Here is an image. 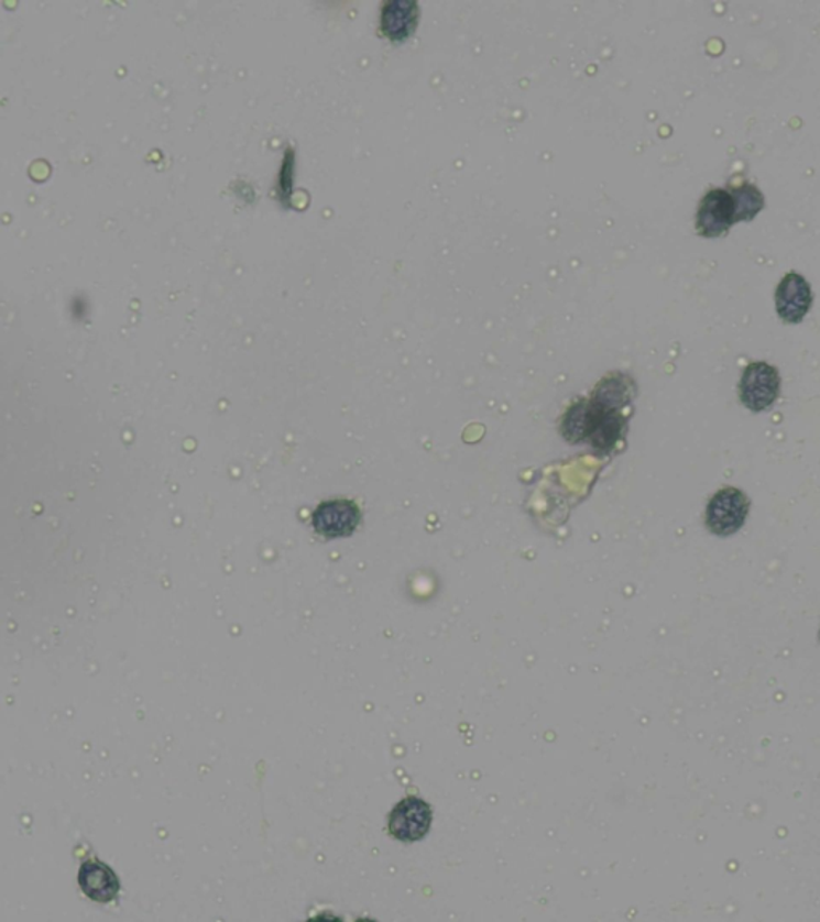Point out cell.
<instances>
[{
    "instance_id": "cell-1",
    "label": "cell",
    "mask_w": 820,
    "mask_h": 922,
    "mask_svg": "<svg viewBox=\"0 0 820 922\" xmlns=\"http://www.w3.org/2000/svg\"><path fill=\"white\" fill-rule=\"evenodd\" d=\"M750 506L752 502L741 489L731 485L720 489L707 503V530L721 538L737 534L747 523Z\"/></svg>"
},
{
    "instance_id": "cell-2",
    "label": "cell",
    "mask_w": 820,
    "mask_h": 922,
    "mask_svg": "<svg viewBox=\"0 0 820 922\" xmlns=\"http://www.w3.org/2000/svg\"><path fill=\"white\" fill-rule=\"evenodd\" d=\"M780 388L783 378L777 367L765 361L750 362L739 382V397L742 406L747 407L753 414H762L777 403Z\"/></svg>"
},
{
    "instance_id": "cell-3",
    "label": "cell",
    "mask_w": 820,
    "mask_h": 922,
    "mask_svg": "<svg viewBox=\"0 0 820 922\" xmlns=\"http://www.w3.org/2000/svg\"><path fill=\"white\" fill-rule=\"evenodd\" d=\"M735 224L734 200L731 191L710 189L700 200L696 215V230L702 238H721Z\"/></svg>"
},
{
    "instance_id": "cell-4",
    "label": "cell",
    "mask_w": 820,
    "mask_h": 922,
    "mask_svg": "<svg viewBox=\"0 0 820 922\" xmlns=\"http://www.w3.org/2000/svg\"><path fill=\"white\" fill-rule=\"evenodd\" d=\"M433 812L428 802L420 798H406L390 814V833L403 843L424 839L431 828Z\"/></svg>"
},
{
    "instance_id": "cell-5",
    "label": "cell",
    "mask_w": 820,
    "mask_h": 922,
    "mask_svg": "<svg viewBox=\"0 0 820 922\" xmlns=\"http://www.w3.org/2000/svg\"><path fill=\"white\" fill-rule=\"evenodd\" d=\"M361 513L351 500H329L313 513L316 533L326 538L348 537L357 530Z\"/></svg>"
},
{
    "instance_id": "cell-6",
    "label": "cell",
    "mask_w": 820,
    "mask_h": 922,
    "mask_svg": "<svg viewBox=\"0 0 820 922\" xmlns=\"http://www.w3.org/2000/svg\"><path fill=\"white\" fill-rule=\"evenodd\" d=\"M812 306V290L801 274L787 273L780 279L776 290L777 316L785 323H798L808 315Z\"/></svg>"
},
{
    "instance_id": "cell-7",
    "label": "cell",
    "mask_w": 820,
    "mask_h": 922,
    "mask_svg": "<svg viewBox=\"0 0 820 922\" xmlns=\"http://www.w3.org/2000/svg\"><path fill=\"white\" fill-rule=\"evenodd\" d=\"M420 20L415 0H385L380 10V30L390 41L403 42L414 34Z\"/></svg>"
},
{
    "instance_id": "cell-8",
    "label": "cell",
    "mask_w": 820,
    "mask_h": 922,
    "mask_svg": "<svg viewBox=\"0 0 820 922\" xmlns=\"http://www.w3.org/2000/svg\"><path fill=\"white\" fill-rule=\"evenodd\" d=\"M79 887L95 902L108 903L118 897L119 879L112 869L101 861H86L77 876Z\"/></svg>"
},
{
    "instance_id": "cell-9",
    "label": "cell",
    "mask_w": 820,
    "mask_h": 922,
    "mask_svg": "<svg viewBox=\"0 0 820 922\" xmlns=\"http://www.w3.org/2000/svg\"><path fill=\"white\" fill-rule=\"evenodd\" d=\"M593 404L594 415L591 421L589 438L594 449L611 450L621 438L624 429V418L617 410H606Z\"/></svg>"
},
{
    "instance_id": "cell-10",
    "label": "cell",
    "mask_w": 820,
    "mask_h": 922,
    "mask_svg": "<svg viewBox=\"0 0 820 922\" xmlns=\"http://www.w3.org/2000/svg\"><path fill=\"white\" fill-rule=\"evenodd\" d=\"M633 382L626 375L615 373V375L608 376L600 383L598 389L594 391V400L598 407L606 408V410H617L619 407L625 406L632 397Z\"/></svg>"
},
{
    "instance_id": "cell-11",
    "label": "cell",
    "mask_w": 820,
    "mask_h": 922,
    "mask_svg": "<svg viewBox=\"0 0 820 922\" xmlns=\"http://www.w3.org/2000/svg\"><path fill=\"white\" fill-rule=\"evenodd\" d=\"M734 200L735 223L750 221L765 209V196L753 183L744 182L731 189Z\"/></svg>"
},
{
    "instance_id": "cell-12",
    "label": "cell",
    "mask_w": 820,
    "mask_h": 922,
    "mask_svg": "<svg viewBox=\"0 0 820 922\" xmlns=\"http://www.w3.org/2000/svg\"><path fill=\"white\" fill-rule=\"evenodd\" d=\"M819 639H820V632H819Z\"/></svg>"
}]
</instances>
